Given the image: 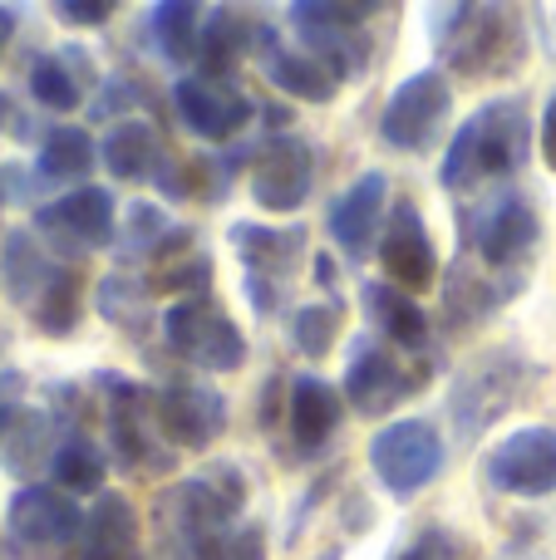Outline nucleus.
<instances>
[{"label": "nucleus", "instance_id": "f257e3e1", "mask_svg": "<svg viewBox=\"0 0 556 560\" xmlns=\"http://www.w3.org/2000/svg\"><path fill=\"white\" fill-rule=\"evenodd\" d=\"M433 55L463 79H508L528 65V25L508 5L429 10Z\"/></svg>", "mask_w": 556, "mask_h": 560}, {"label": "nucleus", "instance_id": "f03ea898", "mask_svg": "<svg viewBox=\"0 0 556 560\" xmlns=\"http://www.w3.org/2000/svg\"><path fill=\"white\" fill-rule=\"evenodd\" d=\"M532 158V118L522 98H493L468 124H459L443 153L439 183L449 192H473L493 177H518Z\"/></svg>", "mask_w": 556, "mask_h": 560}, {"label": "nucleus", "instance_id": "7ed1b4c3", "mask_svg": "<svg viewBox=\"0 0 556 560\" xmlns=\"http://www.w3.org/2000/svg\"><path fill=\"white\" fill-rule=\"evenodd\" d=\"M104 384V418H108V447H114V463L128 477H163L173 472L177 447L163 438L158 428V408L153 394L138 388L124 374H99Z\"/></svg>", "mask_w": 556, "mask_h": 560}, {"label": "nucleus", "instance_id": "20e7f679", "mask_svg": "<svg viewBox=\"0 0 556 560\" xmlns=\"http://www.w3.org/2000/svg\"><path fill=\"white\" fill-rule=\"evenodd\" d=\"M380 5H335V0H296L286 10L296 39L311 59H321L335 79H360L374 59V39L364 20L374 15Z\"/></svg>", "mask_w": 556, "mask_h": 560}, {"label": "nucleus", "instance_id": "39448f33", "mask_svg": "<svg viewBox=\"0 0 556 560\" xmlns=\"http://www.w3.org/2000/svg\"><path fill=\"white\" fill-rule=\"evenodd\" d=\"M163 345L173 349L183 364L202 369V374H236L246 364V335L212 295H187L173 300L158 319Z\"/></svg>", "mask_w": 556, "mask_h": 560}, {"label": "nucleus", "instance_id": "423d86ee", "mask_svg": "<svg viewBox=\"0 0 556 560\" xmlns=\"http://www.w3.org/2000/svg\"><path fill=\"white\" fill-rule=\"evenodd\" d=\"M449 463V447L433 418H394L370 438V467L394 502L419 497Z\"/></svg>", "mask_w": 556, "mask_h": 560}, {"label": "nucleus", "instance_id": "0eeeda50", "mask_svg": "<svg viewBox=\"0 0 556 560\" xmlns=\"http://www.w3.org/2000/svg\"><path fill=\"white\" fill-rule=\"evenodd\" d=\"M537 236H542L537 207H532L522 192L483 197V202L468 212V222H463V246L478 256V266L502 271V276L528 271V256L537 252Z\"/></svg>", "mask_w": 556, "mask_h": 560}, {"label": "nucleus", "instance_id": "6e6552de", "mask_svg": "<svg viewBox=\"0 0 556 560\" xmlns=\"http://www.w3.org/2000/svg\"><path fill=\"white\" fill-rule=\"evenodd\" d=\"M232 246L242 261V285L262 315L286 305L296 266L305 261V226H266V222H232Z\"/></svg>", "mask_w": 556, "mask_h": 560}, {"label": "nucleus", "instance_id": "1a4fd4ad", "mask_svg": "<svg viewBox=\"0 0 556 560\" xmlns=\"http://www.w3.org/2000/svg\"><path fill=\"white\" fill-rule=\"evenodd\" d=\"M429 384V364H404L399 349H390L374 335H355L345 359V398L360 418H390L399 404H409Z\"/></svg>", "mask_w": 556, "mask_h": 560}, {"label": "nucleus", "instance_id": "9d476101", "mask_svg": "<svg viewBox=\"0 0 556 560\" xmlns=\"http://www.w3.org/2000/svg\"><path fill=\"white\" fill-rule=\"evenodd\" d=\"M453 114V84L439 69L409 74L380 108V143L394 153H429L439 128Z\"/></svg>", "mask_w": 556, "mask_h": 560}, {"label": "nucleus", "instance_id": "9b49d317", "mask_svg": "<svg viewBox=\"0 0 556 560\" xmlns=\"http://www.w3.org/2000/svg\"><path fill=\"white\" fill-rule=\"evenodd\" d=\"M528 374L532 369H528V359H522L518 349H493V354H483L478 364L453 384V404L449 408H453V428H459L463 443H473L483 428H493L512 404H518Z\"/></svg>", "mask_w": 556, "mask_h": 560}, {"label": "nucleus", "instance_id": "f8f14e48", "mask_svg": "<svg viewBox=\"0 0 556 560\" xmlns=\"http://www.w3.org/2000/svg\"><path fill=\"white\" fill-rule=\"evenodd\" d=\"M483 472L488 487L502 497H522V502H537V497L556 492V428L532 423V428H512L488 457H483Z\"/></svg>", "mask_w": 556, "mask_h": 560}, {"label": "nucleus", "instance_id": "ddd939ff", "mask_svg": "<svg viewBox=\"0 0 556 560\" xmlns=\"http://www.w3.org/2000/svg\"><path fill=\"white\" fill-rule=\"evenodd\" d=\"M158 428L177 453H207L227 433V398L202 378H167L153 388Z\"/></svg>", "mask_w": 556, "mask_h": 560}, {"label": "nucleus", "instance_id": "4468645a", "mask_svg": "<svg viewBox=\"0 0 556 560\" xmlns=\"http://www.w3.org/2000/svg\"><path fill=\"white\" fill-rule=\"evenodd\" d=\"M315 187V143L301 133H271L252 153V197L266 212H296Z\"/></svg>", "mask_w": 556, "mask_h": 560}, {"label": "nucleus", "instance_id": "2eb2a0df", "mask_svg": "<svg viewBox=\"0 0 556 560\" xmlns=\"http://www.w3.org/2000/svg\"><path fill=\"white\" fill-rule=\"evenodd\" d=\"M84 516L89 512H79L59 487L30 482L10 497L5 532L20 551H65V546H79V536H84Z\"/></svg>", "mask_w": 556, "mask_h": 560}, {"label": "nucleus", "instance_id": "dca6fc26", "mask_svg": "<svg viewBox=\"0 0 556 560\" xmlns=\"http://www.w3.org/2000/svg\"><path fill=\"white\" fill-rule=\"evenodd\" d=\"M173 108L187 133H197L202 143H232L256 118L252 98L232 79H217V74H183L173 84Z\"/></svg>", "mask_w": 556, "mask_h": 560}, {"label": "nucleus", "instance_id": "f3484780", "mask_svg": "<svg viewBox=\"0 0 556 560\" xmlns=\"http://www.w3.org/2000/svg\"><path fill=\"white\" fill-rule=\"evenodd\" d=\"M35 226L55 252L65 256H84V252H104L118 232L114 217V197L104 187H79V192H65L59 202H45L35 212Z\"/></svg>", "mask_w": 556, "mask_h": 560}, {"label": "nucleus", "instance_id": "a211bd4d", "mask_svg": "<svg viewBox=\"0 0 556 560\" xmlns=\"http://www.w3.org/2000/svg\"><path fill=\"white\" fill-rule=\"evenodd\" d=\"M380 266H384V276H390V285L409 290V295L429 290L433 276H439V252H433V236H429V226H424L419 202H409V197H399V202H394V212L384 217Z\"/></svg>", "mask_w": 556, "mask_h": 560}, {"label": "nucleus", "instance_id": "6ab92c4d", "mask_svg": "<svg viewBox=\"0 0 556 560\" xmlns=\"http://www.w3.org/2000/svg\"><path fill=\"white\" fill-rule=\"evenodd\" d=\"M384 202H390V177H384L380 167L360 173V177H355V183L331 202V212H325V226H331L335 246H340L350 261H364V256L374 252L380 222L390 217V212H384Z\"/></svg>", "mask_w": 556, "mask_h": 560}, {"label": "nucleus", "instance_id": "aec40b11", "mask_svg": "<svg viewBox=\"0 0 556 560\" xmlns=\"http://www.w3.org/2000/svg\"><path fill=\"white\" fill-rule=\"evenodd\" d=\"M360 300H364V315H370V325H374V339H384L390 349H399V354L429 364L433 325H429L424 305L409 295V290L390 285V280H364Z\"/></svg>", "mask_w": 556, "mask_h": 560}, {"label": "nucleus", "instance_id": "412c9836", "mask_svg": "<svg viewBox=\"0 0 556 560\" xmlns=\"http://www.w3.org/2000/svg\"><path fill=\"white\" fill-rule=\"evenodd\" d=\"M252 55H256V65H262V74L291 98H305V104H331V98L340 94V79H335L321 59L305 55V49H286L281 35H276L271 25H256V49Z\"/></svg>", "mask_w": 556, "mask_h": 560}, {"label": "nucleus", "instance_id": "4be33fe9", "mask_svg": "<svg viewBox=\"0 0 556 560\" xmlns=\"http://www.w3.org/2000/svg\"><path fill=\"white\" fill-rule=\"evenodd\" d=\"M291 447L296 457H321V447L335 438V428H340L345 418V404L340 394H335L325 378L315 374H296L291 378Z\"/></svg>", "mask_w": 556, "mask_h": 560}, {"label": "nucleus", "instance_id": "5701e85b", "mask_svg": "<svg viewBox=\"0 0 556 560\" xmlns=\"http://www.w3.org/2000/svg\"><path fill=\"white\" fill-rule=\"evenodd\" d=\"M74 551V560H143L138 512L124 497H99L84 516V536H79Z\"/></svg>", "mask_w": 556, "mask_h": 560}, {"label": "nucleus", "instance_id": "b1692460", "mask_svg": "<svg viewBox=\"0 0 556 560\" xmlns=\"http://www.w3.org/2000/svg\"><path fill=\"white\" fill-rule=\"evenodd\" d=\"M187 246H193V232L177 226L158 202H128L124 207V222H118V256H124V261L163 266L167 256L187 252Z\"/></svg>", "mask_w": 556, "mask_h": 560}, {"label": "nucleus", "instance_id": "393cba45", "mask_svg": "<svg viewBox=\"0 0 556 560\" xmlns=\"http://www.w3.org/2000/svg\"><path fill=\"white\" fill-rule=\"evenodd\" d=\"M173 560H266V532L246 526H167Z\"/></svg>", "mask_w": 556, "mask_h": 560}, {"label": "nucleus", "instance_id": "a878e982", "mask_svg": "<svg viewBox=\"0 0 556 560\" xmlns=\"http://www.w3.org/2000/svg\"><path fill=\"white\" fill-rule=\"evenodd\" d=\"M99 158L118 183H143V177H158V167H163V138L143 118H118L99 143Z\"/></svg>", "mask_w": 556, "mask_h": 560}, {"label": "nucleus", "instance_id": "bb28decb", "mask_svg": "<svg viewBox=\"0 0 556 560\" xmlns=\"http://www.w3.org/2000/svg\"><path fill=\"white\" fill-rule=\"evenodd\" d=\"M94 163H99L94 138L84 128L65 124V128H49L45 143H39L35 177H39V187H69V192H79L89 183V173H94Z\"/></svg>", "mask_w": 556, "mask_h": 560}, {"label": "nucleus", "instance_id": "cd10ccee", "mask_svg": "<svg viewBox=\"0 0 556 560\" xmlns=\"http://www.w3.org/2000/svg\"><path fill=\"white\" fill-rule=\"evenodd\" d=\"M65 271V261H55V256L39 246L35 232H10L5 246H0V280H5L10 300H20V305L35 310V300L49 290V280Z\"/></svg>", "mask_w": 556, "mask_h": 560}, {"label": "nucleus", "instance_id": "c85d7f7f", "mask_svg": "<svg viewBox=\"0 0 556 560\" xmlns=\"http://www.w3.org/2000/svg\"><path fill=\"white\" fill-rule=\"evenodd\" d=\"M89 84H94V69H89V55H79V49L39 55L35 65H30V94H35V104L49 108V114L79 108Z\"/></svg>", "mask_w": 556, "mask_h": 560}, {"label": "nucleus", "instance_id": "c756f323", "mask_svg": "<svg viewBox=\"0 0 556 560\" xmlns=\"http://www.w3.org/2000/svg\"><path fill=\"white\" fill-rule=\"evenodd\" d=\"M256 49V25L246 15H236L232 5H212L202 10V30H197V65L202 74L227 79V69L242 55Z\"/></svg>", "mask_w": 556, "mask_h": 560}, {"label": "nucleus", "instance_id": "7c9ffc66", "mask_svg": "<svg viewBox=\"0 0 556 560\" xmlns=\"http://www.w3.org/2000/svg\"><path fill=\"white\" fill-rule=\"evenodd\" d=\"M94 295H99V315H104L108 325L138 335V339L153 329V319H163V315H158V305H153V285H148V280H138V276H128V271L104 276Z\"/></svg>", "mask_w": 556, "mask_h": 560}, {"label": "nucleus", "instance_id": "2f4dec72", "mask_svg": "<svg viewBox=\"0 0 556 560\" xmlns=\"http://www.w3.org/2000/svg\"><path fill=\"white\" fill-rule=\"evenodd\" d=\"M108 463H114V457H108L104 447L94 443V438H89V433H74V428H69V433L59 438V447H55V463H49V472H55V487H59V492L89 497V492H104Z\"/></svg>", "mask_w": 556, "mask_h": 560}, {"label": "nucleus", "instance_id": "473e14b6", "mask_svg": "<svg viewBox=\"0 0 556 560\" xmlns=\"http://www.w3.org/2000/svg\"><path fill=\"white\" fill-rule=\"evenodd\" d=\"M197 30H202V10L187 5V0H163V5L148 10V35H153V49L167 65H193Z\"/></svg>", "mask_w": 556, "mask_h": 560}, {"label": "nucleus", "instance_id": "72a5a7b5", "mask_svg": "<svg viewBox=\"0 0 556 560\" xmlns=\"http://www.w3.org/2000/svg\"><path fill=\"white\" fill-rule=\"evenodd\" d=\"M340 329H345V305L335 295L311 300V305H301L296 310V319H291V339H296V349H301L305 359L331 354L335 339H340Z\"/></svg>", "mask_w": 556, "mask_h": 560}, {"label": "nucleus", "instance_id": "f704fd0d", "mask_svg": "<svg viewBox=\"0 0 556 560\" xmlns=\"http://www.w3.org/2000/svg\"><path fill=\"white\" fill-rule=\"evenodd\" d=\"M55 447H59V438L49 428V413H20L5 433V467L10 472H30L39 457L55 463Z\"/></svg>", "mask_w": 556, "mask_h": 560}, {"label": "nucleus", "instance_id": "c9c22d12", "mask_svg": "<svg viewBox=\"0 0 556 560\" xmlns=\"http://www.w3.org/2000/svg\"><path fill=\"white\" fill-rule=\"evenodd\" d=\"M30 319H35L45 335H55V339L74 335V329H79V271H74V266H65V271L49 280V290L35 300Z\"/></svg>", "mask_w": 556, "mask_h": 560}, {"label": "nucleus", "instance_id": "e433bc0d", "mask_svg": "<svg viewBox=\"0 0 556 560\" xmlns=\"http://www.w3.org/2000/svg\"><path fill=\"white\" fill-rule=\"evenodd\" d=\"M207 280H212V256L207 252H177V256H167L163 266H153V280H148V285H153L158 295L187 300V295H197V290L207 295Z\"/></svg>", "mask_w": 556, "mask_h": 560}, {"label": "nucleus", "instance_id": "4c0bfd02", "mask_svg": "<svg viewBox=\"0 0 556 560\" xmlns=\"http://www.w3.org/2000/svg\"><path fill=\"white\" fill-rule=\"evenodd\" d=\"M394 560H459V541H453V532H443V526H429V532L414 536Z\"/></svg>", "mask_w": 556, "mask_h": 560}, {"label": "nucleus", "instance_id": "58836bf2", "mask_svg": "<svg viewBox=\"0 0 556 560\" xmlns=\"http://www.w3.org/2000/svg\"><path fill=\"white\" fill-rule=\"evenodd\" d=\"M55 15L69 20V25H108V15H114V0H59Z\"/></svg>", "mask_w": 556, "mask_h": 560}, {"label": "nucleus", "instance_id": "ea45409f", "mask_svg": "<svg viewBox=\"0 0 556 560\" xmlns=\"http://www.w3.org/2000/svg\"><path fill=\"white\" fill-rule=\"evenodd\" d=\"M20 374H0V443H5V433H10V423H15V404H20Z\"/></svg>", "mask_w": 556, "mask_h": 560}, {"label": "nucleus", "instance_id": "a19ab883", "mask_svg": "<svg viewBox=\"0 0 556 560\" xmlns=\"http://www.w3.org/2000/svg\"><path fill=\"white\" fill-rule=\"evenodd\" d=\"M537 143H542V163L556 173V94L547 98V108H542V133H537Z\"/></svg>", "mask_w": 556, "mask_h": 560}, {"label": "nucleus", "instance_id": "79ce46f5", "mask_svg": "<svg viewBox=\"0 0 556 560\" xmlns=\"http://www.w3.org/2000/svg\"><path fill=\"white\" fill-rule=\"evenodd\" d=\"M15 39V10L0 5V55H5V45Z\"/></svg>", "mask_w": 556, "mask_h": 560}, {"label": "nucleus", "instance_id": "37998d69", "mask_svg": "<svg viewBox=\"0 0 556 560\" xmlns=\"http://www.w3.org/2000/svg\"><path fill=\"white\" fill-rule=\"evenodd\" d=\"M315 280H321L325 290H335V266H331V256L325 252H315Z\"/></svg>", "mask_w": 556, "mask_h": 560}, {"label": "nucleus", "instance_id": "c03bdc74", "mask_svg": "<svg viewBox=\"0 0 556 560\" xmlns=\"http://www.w3.org/2000/svg\"><path fill=\"white\" fill-rule=\"evenodd\" d=\"M5 118H10V98L0 94V128H5Z\"/></svg>", "mask_w": 556, "mask_h": 560}, {"label": "nucleus", "instance_id": "a18cd8bd", "mask_svg": "<svg viewBox=\"0 0 556 560\" xmlns=\"http://www.w3.org/2000/svg\"><path fill=\"white\" fill-rule=\"evenodd\" d=\"M0 202H5V187H0Z\"/></svg>", "mask_w": 556, "mask_h": 560}]
</instances>
